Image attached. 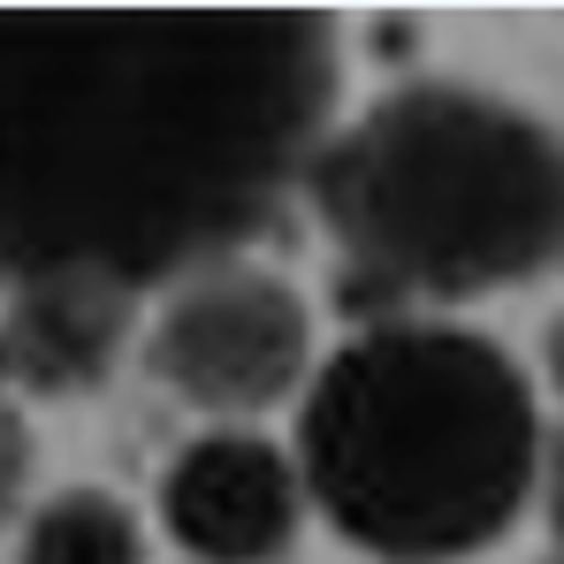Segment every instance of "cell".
<instances>
[{
    "mask_svg": "<svg viewBox=\"0 0 564 564\" xmlns=\"http://www.w3.org/2000/svg\"><path fill=\"white\" fill-rule=\"evenodd\" d=\"M542 367H550V389L564 397V313L550 321V328H542Z\"/></svg>",
    "mask_w": 564,
    "mask_h": 564,
    "instance_id": "10",
    "label": "cell"
},
{
    "mask_svg": "<svg viewBox=\"0 0 564 564\" xmlns=\"http://www.w3.org/2000/svg\"><path fill=\"white\" fill-rule=\"evenodd\" d=\"M138 359L176 404L245 427L305 397L313 381V305L260 260H198L161 290L138 328Z\"/></svg>",
    "mask_w": 564,
    "mask_h": 564,
    "instance_id": "4",
    "label": "cell"
},
{
    "mask_svg": "<svg viewBox=\"0 0 564 564\" xmlns=\"http://www.w3.org/2000/svg\"><path fill=\"white\" fill-rule=\"evenodd\" d=\"M328 54L290 15H0V268L115 282L290 176Z\"/></svg>",
    "mask_w": 564,
    "mask_h": 564,
    "instance_id": "1",
    "label": "cell"
},
{
    "mask_svg": "<svg viewBox=\"0 0 564 564\" xmlns=\"http://www.w3.org/2000/svg\"><path fill=\"white\" fill-rule=\"evenodd\" d=\"M542 412L519 359L451 321H381L297 397L305 503L381 564H458L511 534L542 488Z\"/></svg>",
    "mask_w": 564,
    "mask_h": 564,
    "instance_id": "2",
    "label": "cell"
},
{
    "mask_svg": "<svg viewBox=\"0 0 564 564\" xmlns=\"http://www.w3.org/2000/svg\"><path fill=\"white\" fill-rule=\"evenodd\" d=\"M15 564H145V519L99 480L46 488L15 519Z\"/></svg>",
    "mask_w": 564,
    "mask_h": 564,
    "instance_id": "7",
    "label": "cell"
},
{
    "mask_svg": "<svg viewBox=\"0 0 564 564\" xmlns=\"http://www.w3.org/2000/svg\"><path fill=\"white\" fill-rule=\"evenodd\" d=\"M153 511L191 564H282L305 527V480L275 435L206 427L161 466Z\"/></svg>",
    "mask_w": 564,
    "mask_h": 564,
    "instance_id": "5",
    "label": "cell"
},
{
    "mask_svg": "<svg viewBox=\"0 0 564 564\" xmlns=\"http://www.w3.org/2000/svg\"><path fill=\"white\" fill-rule=\"evenodd\" d=\"M305 184L351 268L389 290L480 297L564 260V130L473 85L375 99Z\"/></svg>",
    "mask_w": 564,
    "mask_h": 564,
    "instance_id": "3",
    "label": "cell"
},
{
    "mask_svg": "<svg viewBox=\"0 0 564 564\" xmlns=\"http://www.w3.org/2000/svg\"><path fill=\"white\" fill-rule=\"evenodd\" d=\"M31 458H39V451H31V420H23L15 397L0 389V527L23 519L15 503H23V488H31Z\"/></svg>",
    "mask_w": 564,
    "mask_h": 564,
    "instance_id": "8",
    "label": "cell"
},
{
    "mask_svg": "<svg viewBox=\"0 0 564 564\" xmlns=\"http://www.w3.org/2000/svg\"><path fill=\"white\" fill-rule=\"evenodd\" d=\"M130 344V297L115 282H23L0 321V389H85Z\"/></svg>",
    "mask_w": 564,
    "mask_h": 564,
    "instance_id": "6",
    "label": "cell"
},
{
    "mask_svg": "<svg viewBox=\"0 0 564 564\" xmlns=\"http://www.w3.org/2000/svg\"><path fill=\"white\" fill-rule=\"evenodd\" d=\"M542 511H550V534L564 550V435H550V451H542Z\"/></svg>",
    "mask_w": 564,
    "mask_h": 564,
    "instance_id": "9",
    "label": "cell"
}]
</instances>
